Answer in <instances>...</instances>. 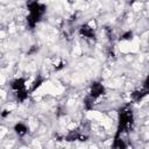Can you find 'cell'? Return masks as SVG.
Returning <instances> with one entry per match:
<instances>
[{
    "instance_id": "5b68a950",
    "label": "cell",
    "mask_w": 149,
    "mask_h": 149,
    "mask_svg": "<svg viewBox=\"0 0 149 149\" xmlns=\"http://www.w3.org/2000/svg\"><path fill=\"white\" fill-rule=\"evenodd\" d=\"M40 19H41V15H38V14H34V13H30V14H29V16L27 17L28 26L33 29V28L36 26V23L40 21Z\"/></svg>"
},
{
    "instance_id": "8fae6325",
    "label": "cell",
    "mask_w": 149,
    "mask_h": 149,
    "mask_svg": "<svg viewBox=\"0 0 149 149\" xmlns=\"http://www.w3.org/2000/svg\"><path fill=\"white\" fill-rule=\"evenodd\" d=\"M78 137H79V133L76 132V130H72V132L65 137V140H66V141H74V140H78Z\"/></svg>"
},
{
    "instance_id": "5bb4252c",
    "label": "cell",
    "mask_w": 149,
    "mask_h": 149,
    "mask_svg": "<svg viewBox=\"0 0 149 149\" xmlns=\"http://www.w3.org/2000/svg\"><path fill=\"white\" fill-rule=\"evenodd\" d=\"M37 50H38V48H37L36 45H33V48H31V49L28 51V54L30 55V54H33V52H35V51H37Z\"/></svg>"
},
{
    "instance_id": "7a4b0ae2",
    "label": "cell",
    "mask_w": 149,
    "mask_h": 149,
    "mask_svg": "<svg viewBox=\"0 0 149 149\" xmlns=\"http://www.w3.org/2000/svg\"><path fill=\"white\" fill-rule=\"evenodd\" d=\"M27 7L29 9L30 13H34V14H38V15H43L44 12H45V6L42 5V3H38L37 1H29L27 2Z\"/></svg>"
},
{
    "instance_id": "277c9868",
    "label": "cell",
    "mask_w": 149,
    "mask_h": 149,
    "mask_svg": "<svg viewBox=\"0 0 149 149\" xmlns=\"http://www.w3.org/2000/svg\"><path fill=\"white\" fill-rule=\"evenodd\" d=\"M79 33H80L81 36L87 37V38H94V36H95L93 28H91L88 24H83L79 29Z\"/></svg>"
},
{
    "instance_id": "30bf717a",
    "label": "cell",
    "mask_w": 149,
    "mask_h": 149,
    "mask_svg": "<svg viewBox=\"0 0 149 149\" xmlns=\"http://www.w3.org/2000/svg\"><path fill=\"white\" fill-rule=\"evenodd\" d=\"M113 147L114 148H119V149H125L127 146H126V143L120 139V137H115V140H114V143H113Z\"/></svg>"
},
{
    "instance_id": "2e32d148",
    "label": "cell",
    "mask_w": 149,
    "mask_h": 149,
    "mask_svg": "<svg viewBox=\"0 0 149 149\" xmlns=\"http://www.w3.org/2000/svg\"><path fill=\"white\" fill-rule=\"evenodd\" d=\"M63 66H64V64H63V63H61V64H59V65H58V66L56 68V70H61V69H62Z\"/></svg>"
},
{
    "instance_id": "6da1fadb",
    "label": "cell",
    "mask_w": 149,
    "mask_h": 149,
    "mask_svg": "<svg viewBox=\"0 0 149 149\" xmlns=\"http://www.w3.org/2000/svg\"><path fill=\"white\" fill-rule=\"evenodd\" d=\"M133 125V112L129 106H125L119 112V126L115 137H119L123 130H128Z\"/></svg>"
},
{
    "instance_id": "3957f363",
    "label": "cell",
    "mask_w": 149,
    "mask_h": 149,
    "mask_svg": "<svg viewBox=\"0 0 149 149\" xmlns=\"http://www.w3.org/2000/svg\"><path fill=\"white\" fill-rule=\"evenodd\" d=\"M104 93H105V87H104L100 83H97V81L92 83V85H91V91H90V97H91V98L95 99V98H98L99 95H101V94H104Z\"/></svg>"
},
{
    "instance_id": "ba28073f",
    "label": "cell",
    "mask_w": 149,
    "mask_h": 149,
    "mask_svg": "<svg viewBox=\"0 0 149 149\" xmlns=\"http://www.w3.org/2000/svg\"><path fill=\"white\" fill-rule=\"evenodd\" d=\"M12 88L17 91V90H21V88H24V79L23 78H19V79H15L14 81H12Z\"/></svg>"
},
{
    "instance_id": "8992f818",
    "label": "cell",
    "mask_w": 149,
    "mask_h": 149,
    "mask_svg": "<svg viewBox=\"0 0 149 149\" xmlns=\"http://www.w3.org/2000/svg\"><path fill=\"white\" fill-rule=\"evenodd\" d=\"M147 94H148V88H144V87H143V90L133 92V93H132V98H133L135 101H140V100H142Z\"/></svg>"
},
{
    "instance_id": "7c38bea8",
    "label": "cell",
    "mask_w": 149,
    "mask_h": 149,
    "mask_svg": "<svg viewBox=\"0 0 149 149\" xmlns=\"http://www.w3.org/2000/svg\"><path fill=\"white\" fill-rule=\"evenodd\" d=\"M43 83V80L41 79V78H38V79H36L34 83H33V86H31V91H35L37 87H40L41 86V84Z\"/></svg>"
},
{
    "instance_id": "4fadbf2b",
    "label": "cell",
    "mask_w": 149,
    "mask_h": 149,
    "mask_svg": "<svg viewBox=\"0 0 149 149\" xmlns=\"http://www.w3.org/2000/svg\"><path fill=\"white\" fill-rule=\"evenodd\" d=\"M132 38H133V33L132 31H126L120 37V40H132Z\"/></svg>"
},
{
    "instance_id": "9a60e30c",
    "label": "cell",
    "mask_w": 149,
    "mask_h": 149,
    "mask_svg": "<svg viewBox=\"0 0 149 149\" xmlns=\"http://www.w3.org/2000/svg\"><path fill=\"white\" fill-rule=\"evenodd\" d=\"M9 113H10L9 111H3V112L1 113V116H2V118H6L7 115H9Z\"/></svg>"
},
{
    "instance_id": "9c48e42d",
    "label": "cell",
    "mask_w": 149,
    "mask_h": 149,
    "mask_svg": "<svg viewBox=\"0 0 149 149\" xmlns=\"http://www.w3.org/2000/svg\"><path fill=\"white\" fill-rule=\"evenodd\" d=\"M27 97H28V92H27L24 88H21V90H17V91H16V98H17L20 101L26 100Z\"/></svg>"
},
{
    "instance_id": "52a82bcc",
    "label": "cell",
    "mask_w": 149,
    "mask_h": 149,
    "mask_svg": "<svg viewBox=\"0 0 149 149\" xmlns=\"http://www.w3.org/2000/svg\"><path fill=\"white\" fill-rule=\"evenodd\" d=\"M14 130H15V133L19 134L20 136H23V135L27 134L28 128H27V126L23 125V123H16V125L14 126Z\"/></svg>"
}]
</instances>
